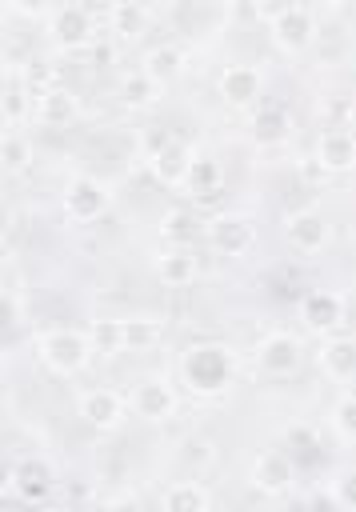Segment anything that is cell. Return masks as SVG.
I'll use <instances>...</instances> for the list:
<instances>
[{
  "label": "cell",
  "mask_w": 356,
  "mask_h": 512,
  "mask_svg": "<svg viewBox=\"0 0 356 512\" xmlns=\"http://www.w3.org/2000/svg\"><path fill=\"white\" fill-rule=\"evenodd\" d=\"M180 376L188 384L192 396L200 400H216L232 388V376H236V356L228 344L220 340H200L192 344L184 356H180Z\"/></svg>",
  "instance_id": "obj_1"
},
{
  "label": "cell",
  "mask_w": 356,
  "mask_h": 512,
  "mask_svg": "<svg viewBox=\"0 0 356 512\" xmlns=\"http://www.w3.org/2000/svg\"><path fill=\"white\" fill-rule=\"evenodd\" d=\"M0 12H4V8H0Z\"/></svg>",
  "instance_id": "obj_44"
},
{
  "label": "cell",
  "mask_w": 356,
  "mask_h": 512,
  "mask_svg": "<svg viewBox=\"0 0 356 512\" xmlns=\"http://www.w3.org/2000/svg\"><path fill=\"white\" fill-rule=\"evenodd\" d=\"M112 208V188L100 176H72L64 184V220L72 224H92Z\"/></svg>",
  "instance_id": "obj_4"
},
{
  "label": "cell",
  "mask_w": 356,
  "mask_h": 512,
  "mask_svg": "<svg viewBox=\"0 0 356 512\" xmlns=\"http://www.w3.org/2000/svg\"><path fill=\"white\" fill-rule=\"evenodd\" d=\"M80 416L96 432H116L128 416V404L116 388H88V392H80Z\"/></svg>",
  "instance_id": "obj_12"
},
{
  "label": "cell",
  "mask_w": 356,
  "mask_h": 512,
  "mask_svg": "<svg viewBox=\"0 0 356 512\" xmlns=\"http://www.w3.org/2000/svg\"><path fill=\"white\" fill-rule=\"evenodd\" d=\"M88 344H92V352H124L120 348V320H92Z\"/></svg>",
  "instance_id": "obj_31"
},
{
  "label": "cell",
  "mask_w": 356,
  "mask_h": 512,
  "mask_svg": "<svg viewBox=\"0 0 356 512\" xmlns=\"http://www.w3.org/2000/svg\"><path fill=\"white\" fill-rule=\"evenodd\" d=\"M8 264H12V244H8V236H0V276L8 272Z\"/></svg>",
  "instance_id": "obj_39"
},
{
  "label": "cell",
  "mask_w": 356,
  "mask_h": 512,
  "mask_svg": "<svg viewBox=\"0 0 356 512\" xmlns=\"http://www.w3.org/2000/svg\"><path fill=\"white\" fill-rule=\"evenodd\" d=\"M328 176H344L356 164V136L348 128H324L316 136V156H312Z\"/></svg>",
  "instance_id": "obj_14"
},
{
  "label": "cell",
  "mask_w": 356,
  "mask_h": 512,
  "mask_svg": "<svg viewBox=\"0 0 356 512\" xmlns=\"http://www.w3.org/2000/svg\"><path fill=\"white\" fill-rule=\"evenodd\" d=\"M300 168H304V176H308V180H328V172H324V168H320V164H316L312 156H308V160H304Z\"/></svg>",
  "instance_id": "obj_37"
},
{
  "label": "cell",
  "mask_w": 356,
  "mask_h": 512,
  "mask_svg": "<svg viewBox=\"0 0 356 512\" xmlns=\"http://www.w3.org/2000/svg\"><path fill=\"white\" fill-rule=\"evenodd\" d=\"M164 340V320H156V316H124L120 320V348L128 352H148V348H156Z\"/></svg>",
  "instance_id": "obj_22"
},
{
  "label": "cell",
  "mask_w": 356,
  "mask_h": 512,
  "mask_svg": "<svg viewBox=\"0 0 356 512\" xmlns=\"http://www.w3.org/2000/svg\"><path fill=\"white\" fill-rule=\"evenodd\" d=\"M52 84H56V72H52L48 60H28L24 64V88H28V96H40Z\"/></svg>",
  "instance_id": "obj_32"
},
{
  "label": "cell",
  "mask_w": 356,
  "mask_h": 512,
  "mask_svg": "<svg viewBox=\"0 0 356 512\" xmlns=\"http://www.w3.org/2000/svg\"><path fill=\"white\" fill-rule=\"evenodd\" d=\"M52 484H56V476H52V468H48V460H36V456H24L16 468H12V488L24 496V500H48V492H52Z\"/></svg>",
  "instance_id": "obj_19"
},
{
  "label": "cell",
  "mask_w": 356,
  "mask_h": 512,
  "mask_svg": "<svg viewBox=\"0 0 356 512\" xmlns=\"http://www.w3.org/2000/svg\"><path fill=\"white\" fill-rule=\"evenodd\" d=\"M104 512H148V508H144V500H140L136 492H120L116 500H108Z\"/></svg>",
  "instance_id": "obj_35"
},
{
  "label": "cell",
  "mask_w": 356,
  "mask_h": 512,
  "mask_svg": "<svg viewBox=\"0 0 356 512\" xmlns=\"http://www.w3.org/2000/svg\"><path fill=\"white\" fill-rule=\"evenodd\" d=\"M248 480H252V488L260 496H284L292 488V480H296V460L284 448H268V452H260L252 460Z\"/></svg>",
  "instance_id": "obj_11"
},
{
  "label": "cell",
  "mask_w": 356,
  "mask_h": 512,
  "mask_svg": "<svg viewBox=\"0 0 356 512\" xmlns=\"http://www.w3.org/2000/svg\"><path fill=\"white\" fill-rule=\"evenodd\" d=\"M316 364L328 380L348 388V380L356 376V340L352 336H324L316 348Z\"/></svg>",
  "instance_id": "obj_16"
},
{
  "label": "cell",
  "mask_w": 356,
  "mask_h": 512,
  "mask_svg": "<svg viewBox=\"0 0 356 512\" xmlns=\"http://www.w3.org/2000/svg\"><path fill=\"white\" fill-rule=\"evenodd\" d=\"M76 116H80V96L64 84H52L40 96H32V120L40 128H68Z\"/></svg>",
  "instance_id": "obj_13"
},
{
  "label": "cell",
  "mask_w": 356,
  "mask_h": 512,
  "mask_svg": "<svg viewBox=\"0 0 356 512\" xmlns=\"http://www.w3.org/2000/svg\"><path fill=\"white\" fill-rule=\"evenodd\" d=\"M8 132V116H4V104H0V136Z\"/></svg>",
  "instance_id": "obj_41"
},
{
  "label": "cell",
  "mask_w": 356,
  "mask_h": 512,
  "mask_svg": "<svg viewBox=\"0 0 356 512\" xmlns=\"http://www.w3.org/2000/svg\"><path fill=\"white\" fill-rule=\"evenodd\" d=\"M0 236H8V208L0 204Z\"/></svg>",
  "instance_id": "obj_40"
},
{
  "label": "cell",
  "mask_w": 356,
  "mask_h": 512,
  "mask_svg": "<svg viewBox=\"0 0 356 512\" xmlns=\"http://www.w3.org/2000/svg\"><path fill=\"white\" fill-rule=\"evenodd\" d=\"M156 96H160V84L148 80L140 68H132V72L120 76V100H124L128 108H152Z\"/></svg>",
  "instance_id": "obj_28"
},
{
  "label": "cell",
  "mask_w": 356,
  "mask_h": 512,
  "mask_svg": "<svg viewBox=\"0 0 356 512\" xmlns=\"http://www.w3.org/2000/svg\"><path fill=\"white\" fill-rule=\"evenodd\" d=\"M216 92H220L224 104H232V108H248V104L264 92V72H260L256 64H248V60H232V64L220 68V76H216Z\"/></svg>",
  "instance_id": "obj_10"
},
{
  "label": "cell",
  "mask_w": 356,
  "mask_h": 512,
  "mask_svg": "<svg viewBox=\"0 0 356 512\" xmlns=\"http://www.w3.org/2000/svg\"><path fill=\"white\" fill-rule=\"evenodd\" d=\"M312 44H316V52H320L324 64H340V60L348 56V32H344V24H336V20L316 24Z\"/></svg>",
  "instance_id": "obj_27"
},
{
  "label": "cell",
  "mask_w": 356,
  "mask_h": 512,
  "mask_svg": "<svg viewBox=\"0 0 356 512\" xmlns=\"http://www.w3.org/2000/svg\"><path fill=\"white\" fill-rule=\"evenodd\" d=\"M4 56H8V44H4V36H0V64H4Z\"/></svg>",
  "instance_id": "obj_42"
},
{
  "label": "cell",
  "mask_w": 356,
  "mask_h": 512,
  "mask_svg": "<svg viewBox=\"0 0 356 512\" xmlns=\"http://www.w3.org/2000/svg\"><path fill=\"white\" fill-rule=\"evenodd\" d=\"M124 404L140 416V420H148V424H160V420H172L176 416V388L168 384V376H144V380H136L132 388H128V396H124Z\"/></svg>",
  "instance_id": "obj_6"
},
{
  "label": "cell",
  "mask_w": 356,
  "mask_h": 512,
  "mask_svg": "<svg viewBox=\"0 0 356 512\" xmlns=\"http://www.w3.org/2000/svg\"><path fill=\"white\" fill-rule=\"evenodd\" d=\"M204 236H208V244L220 256H244V252L256 248V224L244 212H220V216H212L204 224Z\"/></svg>",
  "instance_id": "obj_8"
},
{
  "label": "cell",
  "mask_w": 356,
  "mask_h": 512,
  "mask_svg": "<svg viewBox=\"0 0 356 512\" xmlns=\"http://www.w3.org/2000/svg\"><path fill=\"white\" fill-rule=\"evenodd\" d=\"M184 448H188L184 456H188V460H196V464H208V460H212V444H208L204 436H192V440H184Z\"/></svg>",
  "instance_id": "obj_36"
},
{
  "label": "cell",
  "mask_w": 356,
  "mask_h": 512,
  "mask_svg": "<svg viewBox=\"0 0 356 512\" xmlns=\"http://www.w3.org/2000/svg\"><path fill=\"white\" fill-rule=\"evenodd\" d=\"M16 324H20V304L16 296L0 292V328H16Z\"/></svg>",
  "instance_id": "obj_34"
},
{
  "label": "cell",
  "mask_w": 356,
  "mask_h": 512,
  "mask_svg": "<svg viewBox=\"0 0 356 512\" xmlns=\"http://www.w3.org/2000/svg\"><path fill=\"white\" fill-rule=\"evenodd\" d=\"M156 276H160V284H168V288H188V284L200 276V264H196L192 252L172 248V252H160V256H156Z\"/></svg>",
  "instance_id": "obj_23"
},
{
  "label": "cell",
  "mask_w": 356,
  "mask_h": 512,
  "mask_svg": "<svg viewBox=\"0 0 356 512\" xmlns=\"http://www.w3.org/2000/svg\"><path fill=\"white\" fill-rule=\"evenodd\" d=\"M288 132H292L288 108H284V104H260V112L252 116V140H256L260 148H276V144L288 140Z\"/></svg>",
  "instance_id": "obj_20"
},
{
  "label": "cell",
  "mask_w": 356,
  "mask_h": 512,
  "mask_svg": "<svg viewBox=\"0 0 356 512\" xmlns=\"http://www.w3.org/2000/svg\"><path fill=\"white\" fill-rule=\"evenodd\" d=\"M104 24L116 32V36H140L144 24H148V8L140 0H112L104 12Z\"/></svg>",
  "instance_id": "obj_24"
},
{
  "label": "cell",
  "mask_w": 356,
  "mask_h": 512,
  "mask_svg": "<svg viewBox=\"0 0 356 512\" xmlns=\"http://www.w3.org/2000/svg\"><path fill=\"white\" fill-rule=\"evenodd\" d=\"M312 512H340V504H336L332 496H316V500H312Z\"/></svg>",
  "instance_id": "obj_38"
},
{
  "label": "cell",
  "mask_w": 356,
  "mask_h": 512,
  "mask_svg": "<svg viewBox=\"0 0 356 512\" xmlns=\"http://www.w3.org/2000/svg\"><path fill=\"white\" fill-rule=\"evenodd\" d=\"M192 148L184 144V140H168V144H160L152 156H148V168H152V176L164 184V188H180L184 184V176H188V164H192Z\"/></svg>",
  "instance_id": "obj_17"
},
{
  "label": "cell",
  "mask_w": 356,
  "mask_h": 512,
  "mask_svg": "<svg viewBox=\"0 0 356 512\" xmlns=\"http://www.w3.org/2000/svg\"><path fill=\"white\" fill-rule=\"evenodd\" d=\"M328 424H332V436L340 440V448H352V440H356V396L348 388H340V396L328 412Z\"/></svg>",
  "instance_id": "obj_26"
},
{
  "label": "cell",
  "mask_w": 356,
  "mask_h": 512,
  "mask_svg": "<svg viewBox=\"0 0 356 512\" xmlns=\"http://www.w3.org/2000/svg\"><path fill=\"white\" fill-rule=\"evenodd\" d=\"M48 32L60 48H84L96 40V8L92 4H60V8H52Z\"/></svg>",
  "instance_id": "obj_9"
},
{
  "label": "cell",
  "mask_w": 356,
  "mask_h": 512,
  "mask_svg": "<svg viewBox=\"0 0 356 512\" xmlns=\"http://www.w3.org/2000/svg\"><path fill=\"white\" fill-rule=\"evenodd\" d=\"M252 12L260 20H268V32L276 40L280 52L288 56H300L312 48V36H316V12L308 4H296V0H276V4H264L256 0Z\"/></svg>",
  "instance_id": "obj_2"
},
{
  "label": "cell",
  "mask_w": 356,
  "mask_h": 512,
  "mask_svg": "<svg viewBox=\"0 0 356 512\" xmlns=\"http://www.w3.org/2000/svg\"><path fill=\"white\" fill-rule=\"evenodd\" d=\"M32 348H36V356L44 360V368L56 372V376H76V372H84L88 360H92L88 332H80V328H64V324H60V328H44V332H36Z\"/></svg>",
  "instance_id": "obj_3"
},
{
  "label": "cell",
  "mask_w": 356,
  "mask_h": 512,
  "mask_svg": "<svg viewBox=\"0 0 356 512\" xmlns=\"http://www.w3.org/2000/svg\"><path fill=\"white\" fill-rule=\"evenodd\" d=\"M184 188L192 192V196H216L220 192V164L212 160V156H192V164H188V176H184Z\"/></svg>",
  "instance_id": "obj_25"
},
{
  "label": "cell",
  "mask_w": 356,
  "mask_h": 512,
  "mask_svg": "<svg viewBox=\"0 0 356 512\" xmlns=\"http://www.w3.org/2000/svg\"><path fill=\"white\" fill-rule=\"evenodd\" d=\"M300 320L312 332H332L344 320V296L336 288H308L300 300Z\"/></svg>",
  "instance_id": "obj_15"
},
{
  "label": "cell",
  "mask_w": 356,
  "mask_h": 512,
  "mask_svg": "<svg viewBox=\"0 0 356 512\" xmlns=\"http://www.w3.org/2000/svg\"><path fill=\"white\" fill-rule=\"evenodd\" d=\"M284 440H288L292 452H312V448H316V436H312L308 424H288V428H284Z\"/></svg>",
  "instance_id": "obj_33"
},
{
  "label": "cell",
  "mask_w": 356,
  "mask_h": 512,
  "mask_svg": "<svg viewBox=\"0 0 356 512\" xmlns=\"http://www.w3.org/2000/svg\"><path fill=\"white\" fill-rule=\"evenodd\" d=\"M212 496L200 480H172L164 492H160V508L164 512H208Z\"/></svg>",
  "instance_id": "obj_21"
},
{
  "label": "cell",
  "mask_w": 356,
  "mask_h": 512,
  "mask_svg": "<svg viewBox=\"0 0 356 512\" xmlns=\"http://www.w3.org/2000/svg\"><path fill=\"white\" fill-rule=\"evenodd\" d=\"M196 232H200V220H196L192 208H168V212L160 216V236H164V240L184 244V240H192Z\"/></svg>",
  "instance_id": "obj_30"
},
{
  "label": "cell",
  "mask_w": 356,
  "mask_h": 512,
  "mask_svg": "<svg viewBox=\"0 0 356 512\" xmlns=\"http://www.w3.org/2000/svg\"><path fill=\"white\" fill-rule=\"evenodd\" d=\"M252 360H256V372H260V376L284 380V376H292V372L304 364V344H300V336H292V332H268V336L256 340Z\"/></svg>",
  "instance_id": "obj_5"
},
{
  "label": "cell",
  "mask_w": 356,
  "mask_h": 512,
  "mask_svg": "<svg viewBox=\"0 0 356 512\" xmlns=\"http://www.w3.org/2000/svg\"><path fill=\"white\" fill-rule=\"evenodd\" d=\"M140 72H144L148 80H156L160 88L172 84V80L184 72V48H180L176 40H160V44H152V48L140 56Z\"/></svg>",
  "instance_id": "obj_18"
},
{
  "label": "cell",
  "mask_w": 356,
  "mask_h": 512,
  "mask_svg": "<svg viewBox=\"0 0 356 512\" xmlns=\"http://www.w3.org/2000/svg\"><path fill=\"white\" fill-rule=\"evenodd\" d=\"M284 240L292 244V252L316 256L332 244V224L320 208H296V212L284 216Z\"/></svg>",
  "instance_id": "obj_7"
},
{
  "label": "cell",
  "mask_w": 356,
  "mask_h": 512,
  "mask_svg": "<svg viewBox=\"0 0 356 512\" xmlns=\"http://www.w3.org/2000/svg\"><path fill=\"white\" fill-rule=\"evenodd\" d=\"M32 164V140L24 132H4L0 136V168L4 172H24Z\"/></svg>",
  "instance_id": "obj_29"
},
{
  "label": "cell",
  "mask_w": 356,
  "mask_h": 512,
  "mask_svg": "<svg viewBox=\"0 0 356 512\" xmlns=\"http://www.w3.org/2000/svg\"><path fill=\"white\" fill-rule=\"evenodd\" d=\"M0 376H4V360H0Z\"/></svg>",
  "instance_id": "obj_43"
}]
</instances>
